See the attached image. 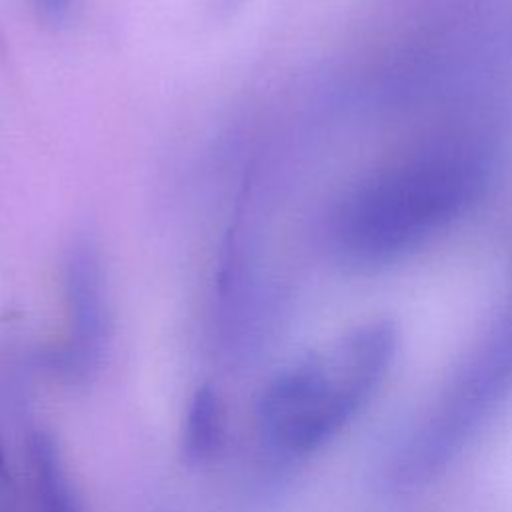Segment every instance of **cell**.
Listing matches in <instances>:
<instances>
[{
  "instance_id": "obj_5",
  "label": "cell",
  "mask_w": 512,
  "mask_h": 512,
  "mask_svg": "<svg viewBox=\"0 0 512 512\" xmlns=\"http://www.w3.org/2000/svg\"><path fill=\"white\" fill-rule=\"evenodd\" d=\"M222 406L210 388L194 394L184 428V450L190 460H204L214 452L222 436Z\"/></svg>"
},
{
  "instance_id": "obj_3",
  "label": "cell",
  "mask_w": 512,
  "mask_h": 512,
  "mask_svg": "<svg viewBox=\"0 0 512 512\" xmlns=\"http://www.w3.org/2000/svg\"><path fill=\"white\" fill-rule=\"evenodd\" d=\"M64 300L68 312V342L62 366L84 374L94 366L106 332V292L100 252L92 240H76L64 264Z\"/></svg>"
},
{
  "instance_id": "obj_6",
  "label": "cell",
  "mask_w": 512,
  "mask_h": 512,
  "mask_svg": "<svg viewBox=\"0 0 512 512\" xmlns=\"http://www.w3.org/2000/svg\"><path fill=\"white\" fill-rule=\"evenodd\" d=\"M42 20L48 24H62L70 14L72 0H32Z\"/></svg>"
},
{
  "instance_id": "obj_2",
  "label": "cell",
  "mask_w": 512,
  "mask_h": 512,
  "mask_svg": "<svg viewBox=\"0 0 512 512\" xmlns=\"http://www.w3.org/2000/svg\"><path fill=\"white\" fill-rule=\"evenodd\" d=\"M396 348L388 322L350 332L330 354L310 356L278 376L262 402L270 442L306 454L338 432L384 378Z\"/></svg>"
},
{
  "instance_id": "obj_1",
  "label": "cell",
  "mask_w": 512,
  "mask_h": 512,
  "mask_svg": "<svg viewBox=\"0 0 512 512\" xmlns=\"http://www.w3.org/2000/svg\"><path fill=\"white\" fill-rule=\"evenodd\" d=\"M486 180L484 156L468 144L416 152L356 186L334 216V244L354 264H382L464 212Z\"/></svg>"
},
{
  "instance_id": "obj_4",
  "label": "cell",
  "mask_w": 512,
  "mask_h": 512,
  "mask_svg": "<svg viewBox=\"0 0 512 512\" xmlns=\"http://www.w3.org/2000/svg\"><path fill=\"white\" fill-rule=\"evenodd\" d=\"M28 458L36 512H80L60 450L48 432H36L30 438Z\"/></svg>"
}]
</instances>
